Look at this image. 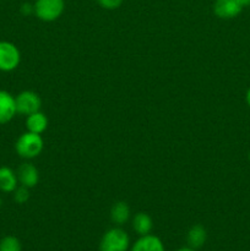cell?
<instances>
[{"mask_svg":"<svg viewBox=\"0 0 250 251\" xmlns=\"http://www.w3.org/2000/svg\"><path fill=\"white\" fill-rule=\"evenodd\" d=\"M123 1H124V0H97L100 6H102L103 9L107 10L118 9V7L123 4Z\"/></svg>","mask_w":250,"mask_h":251,"instance_id":"17","label":"cell"},{"mask_svg":"<svg viewBox=\"0 0 250 251\" xmlns=\"http://www.w3.org/2000/svg\"><path fill=\"white\" fill-rule=\"evenodd\" d=\"M110 218L115 225H124L130 218V207L124 201H118L110 210Z\"/></svg>","mask_w":250,"mask_h":251,"instance_id":"13","label":"cell"},{"mask_svg":"<svg viewBox=\"0 0 250 251\" xmlns=\"http://www.w3.org/2000/svg\"><path fill=\"white\" fill-rule=\"evenodd\" d=\"M245 100H247V104L249 105V108H250V87L248 88L247 95H245Z\"/></svg>","mask_w":250,"mask_h":251,"instance_id":"19","label":"cell"},{"mask_svg":"<svg viewBox=\"0 0 250 251\" xmlns=\"http://www.w3.org/2000/svg\"><path fill=\"white\" fill-rule=\"evenodd\" d=\"M16 113L14 96L7 91L0 90V125L11 122Z\"/></svg>","mask_w":250,"mask_h":251,"instance_id":"7","label":"cell"},{"mask_svg":"<svg viewBox=\"0 0 250 251\" xmlns=\"http://www.w3.org/2000/svg\"><path fill=\"white\" fill-rule=\"evenodd\" d=\"M64 9V0H36L34 2V15L44 22L55 21L61 16Z\"/></svg>","mask_w":250,"mask_h":251,"instance_id":"3","label":"cell"},{"mask_svg":"<svg viewBox=\"0 0 250 251\" xmlns=\"http://www.w3.org/2000/svg\"><path fill=\"white\" fill-rule=\"evenodd\" d=\"M22 245L14 235H6L0 240V251H21Z\"/></svg>","mask_w":250,"mask_h":251,"instance_id":"15","label":"cell"},{"mask_svg":"<svg viewBox=\"0 0 250 251\" xmlns=\"http://www.w3.org/2000/svg\"><path fill=\"white\" fill-rule=\"evenodd\" d=\"M29 189L26 188V186H17L14 191V200L15 202L20 203H26L29 199Z\"/></svg>","mask_w":250,"mask_h":251,"instance_id":"16","label":"cell"},{"mask_svg":"<svg viewBox=\"0 0 250 251\" xmlns=\"http://www.w3.org/2000/svg\"><path fill=\"white\" fill-rule=\"evenodd\" d=\"M44 142L39 134L26 131L17 139L15 144V150L21 158L32 159L36 158L43 151Z\"/></svg>","mask_w":250,"mask_h":251,"instance_id":"1","label":"cell"},{"mask_svg":"<svg viewBox=\"0 0 250 251\" xmlns=\"http://www.w3.org/2000/svg\"><path fill=\"white\" fill-rule=\"evenodd\" d=\"M26 127L27 131L41 135L42 132L46 131L47 127H48V119H47V117L41 112V110L34 112L32 113V114L27 115Z\"/></svg>","mask_w":250,"mask_h":251,"instance_id":"10","label":"cell"},{"mask_svg":"<svg viewBox=\"0 0 250 251\" xmlns=\"http://www.w3.org/2000/svg\"><path fill=\"white\" fill-rule=\"evenodd\" d=\"M16 112L20 114L29 115L38 112L42 107V100L33 91H22L15 97Z\"/></svg>","mask_w":250,"mask_h":251,"instance_id":"5","label":"cell"},{"mask_svg":"<svg viewBox=\"0 0 250 251\" xmlns=\"http://www.w3.org/2000/svg\"><path fill=\"white\" fill-rule=\"evenodd\" d=\"M129 235L120 228H112L104 233L100 243V251H127Z\"/></svg>","mask_w":250,"mask_h":251,"instance_id":"2","label":"cell"},{"mask_svg":"<svg viewBox=\"0 0 250 251\" xmlns=\"http://www.w3.org/2000/svg\"><path fill=\"white\" fill-rule=\"evenodd\" d=\"M17 179L22 186L31 189L38 184L39 173L38 169L32 163H22L17 169Z\"/></svg>","mask_w":250,"mask_h":251,"instance_id":"8","label":"cell"},{"mask_svg":"<svg viewBox=\"0 0 250 251\" xmlns=\"http://www.w3.org/2000/svg\"><path fill=\"white\" fill-rule=\"evenodd\" d=\"M240 1L243 2V5H244V6H249L250 5V0H240Z\"/></svg>","mask_w":250,"mask_h":251,"instance_id":"21","label":"cell"},{"mask_svg":"<svg viewBox=\"0 0 250 251\" xmlns=\"http://www.w3.org/2000/svg\"><path fill=\"white\" fill-rule=\"evenodd\" d=\"M153 222L147 213L139 212L132 220V228L139 235H147L152 230Z\"/></svg>","mask_w":250,"mask_h":251,"instance_id":"14","label":"cell"},{"mask_svg":"<svg viewBox=\"0 0 250 251\" xmlns=\"http://www.w3.org/2000/svg\"><path fill=\"white\" fill-rule=\"evenodd\" d=\"M1 205H2V201H1V198H0V208H1Z\"/></svg>","mask_w":250,"mask_h":251,"instance_id":"22","label":"cell"},{"mask_svg":"<svg viewBox=\"0 0 250 251\" xmlns=\"http://www.w3.org/2000/svg\"><path fill=\"white\" fill-rule=\"evenodd\" d=\"M21 53L14 43L0 41V71L10 73L20 65Z\"/></svg>","mask_w":250,"mask_h":251,"instance_id":"4","label":"cell"},{"mask_svg":"<svg viewBox=\"0 0 250 251\" xmlns=\"http://www.w3.org/2000/svg\"><path fill=\"white\" fill-rule=\"evenodd\" d=\"M207 239V233L206 229L201 225H195L189 229L188 235H186V240H188V245L193 249H199L202 247Z\"/></svg>","mask_w":250,"mask_h":251,"instance_id":"12","label":"cell"},{"mask_svg":"<svg viewBox=\"0 0 250 251\" xmlns=\"http://www.w3.org/2000/svg\"><path fill=\"white\" fill-rule=\"evenodd\" d=\"M176 251H196V250L193 249V248L188 247V248H180V249H178Z\"/></svg>","mask_w":250,"mask_h":251,"instance_id":"20","label":"cell"},{"mask_svg":"<svg viewBox=\"0 0 250 251\" xmlns=\"http://www.w3.org/2000/svg\"><path fill=\"white\" fill-rule=\"evenodd\" d=\"M131 251H166L162 240L156 235H141V238L135 242Z\"/></svg>","mask_w":250,"mask_h":251,"instance_id":"9","label":"cell"},{"mask_svg":"<svg viewBox=\"0 0 250 251\" xmlns=\"http://www.w3.org/2000/svg\"><path fill=\"white\" fill-rule=\"evenodd\" d=\"M21 12L24 15L34 14V5L28 4V2H25V4L21 6Z\"/></svg>","mask_w":250,"mask_h":251,"instance_id":"18","label":"cell"},{"mask_svg":"<svg viewBox=\"0 0 250 251\" xmlns=\"http://www.w3.org/2000/svg\"><path fill=\"white\" fill-rule=\"evenodd\" d=\"M248 158H249V161H250V152H249V154H248Z\"/></svg>","mask_w":250,"mask_h":251,"instance_id":"23","label":"cell"},{"mask_svg":"<svg viewBox=\"0 0 250 251\" xmlns=\"http://www.w3.org/2000/svg\"><path fill=\"white\" fill-rule=\"evenodd\" d=\"M244 9L240 0H216L213 4V12L218 19L230 20L237 17Z\"/></svg>","mask_w":250,"mask_h":251,"instance_id":"6","label":"cell"},{"mask_svg":"<svg viewBox=\"0 0 250 251\" xmlns=\"http://www.w3.org/2000/svg\"><path fill=\"white\" fill-rule=\"evenodd\" d=\"M17 174L9 167H0V191L14 193L17 188Z\"/></svg>","mask_w":250,"mask_h":251,"instance_id":"11","label":"cell"}]
</instances>
